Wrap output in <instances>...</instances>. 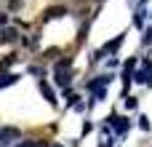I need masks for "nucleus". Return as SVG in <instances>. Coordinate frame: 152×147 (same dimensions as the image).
<instances>
[{"label":"nucleus","instance_id":"obj_1","mask_svg":"<svg viewBox=\"0 0 152 147\" xmlns=\"http://www.w3.org/2000/svg\"><path fill=\"white\" fill-rule=\"evenodd\" d=\"M19 37V32L13 29V27H5V29H0V43H13Z\"/></svg>","mask_w":152,"mask_h":147},{"label":"nucleus","instance_id":"obj_2","mask_svg":"<svg viewBox=\"0 0 152 147\" xmlns=\"http://www.w3.org/2000/svg\"><path fill=\"white\" fill-rule=\"evenodd\" d=\"M64 13H67V8H64V5H53V8H48V11H45V21H48V19H59V16H64Z\"/></svg>","mask_w":152,"mask_h":147},{"label":"nucleus","instance_id":"obj_3","mask_svg":"<svg viewBox=\"0 0 152 147\" xmlns=\"http://www.w3.org/2000/svg\"><path fill=\"white\" fill-rule=\"evenodd\" d=\"M16 137H19V131H16V129H3V131H0V145L11 142V139H16Z\"/></svg>","mask_w":152,"mask_h":147},{"label":"nucleus","instance_id":"obj_4","mask_svg":"<svg viewBox=\"0 0 152 147\" xmlns=\"http://www.w3.org/2000/svg\"><path fill=\"white\" fill-rule=\"evenodd\" d=\"M69 67H72V59H59V62H56V75L69 72Z\"/></svg>","mask_w":152,"mask_h":147},{"label":"nucleus","instance_id":"obj_5","mask_svg":"<svg viewBox=\"0 0 152 147\" xmlns=\"http://www.w3.org/2000/svg\"><path fill=\"white\" fill-rule=\"evenodd\" d=\"M120 43H123V35H118L115 40H110V43L104 46V51H110V54H112V51H118V48H120Z\"/></svg>","mask_w":152,"mask_h":147},{"label":"nucleus","instance_id":"obj_6","mask_svg":"<svg viewBox=\"0 0 152 147\" xmlns=\"http://www.w3.org/2000/svg\"><path fill=\"white\" fill-rule=\"evenodd\" d=\"M40 91H43V96H45L51 104L56 102V96H53V91H51V86H48V83H40Z\"/></svg>","mask_w":152,"mask_h":147},{"label":"nucleus","instance_id":"obj_7","mask_svg":"<svg viewBox=\"0 0 152 147\" xmlns=\"http://www.w3.org/2000/svg\"><path fill=\"white\" fill-rule=\"evenodd\" d=\"M144 83L152 86V64H150V59H144Z\"/></svg>","mask_w":152,"mask_h":147},{"label":"nucleus","instance_id":"obj_8","mask_svg":"<svg viewBox=\"0 0 152 147\" xmlns=\"http://www.w3.org/2000/svg\"><path fill=\"white\" fill-rule=\"evenodd\" d=\"M112 121H115V131H118V134H126V131H128V123H126V121H123V118H120V121H118V118H115V115H112Z\"/></svg>","mask_w":152,"mask_h":147},{"label":"nucleus","instance_id":"obj_9","mask_svg":"<svg viewBox=\"0 0 152 147\" xmlns=\"http://www.w3.org/2000/svg\"><path fill=\"white\" fill-rule=\"evenodd\" d=\"M11 83H16V75H11V72H5V75L0 78V88H5V86H11Z\"/></svg>","mask_w":152,"mask_h":147},{"label":"nucleus","instance_id":"obj_10","mask_svg":"<svg viewBox=\"0 0 152 147\" xmlns=\"http://www.w3.org/2000/svg\"><path fill=\"white\" fill-rule=\"evenodd\" d=\"M142 43H144V46H150V43H152V29H147V32H144V37H142Z\"/></svg>","mask_w":152,"mask_h":147},{"label":"nucleus","instance_id":"obj_11","mask_svg":"<svg viewBox=\"0 0 152 147\" xmlns=\"http://www.w3.org/2000/svg\"><path fill=\"white\" fill-rule=\"evenodd\" d=\"M5 21H8V13H0V27H3Z\"/></svg>","mask_w":152,"mask_h":147},{"label":"nucleus","instance_id":"obj_12","mask_svg":"<svg viewBox=\"0 0 152 147\" xmlns=\"http://www.w3.org/2000/svg\"><path fill=\"white\" fill-rule=\"evenodd\" d=\"M32 147H48V142H32Z\"/></svg>","mask_w":152,"mask_h":147},{"label":"nucleus","instance_id":"obj_13","mask_svg":"<svg viewBox=\"0 0 152 147\" xmlns=\"http://www.w3.org/2000/svg\"><path fill=\"white\" fill-rule=\"evenodd\" d=\"M21 5V0H11V8H19Z\"/></svg>","mask_w":152,"mask_h":147},{"label":"nucleus","instance_id":"obj_14","mask_svg":"<svg viewBox=\"0 0 152 147\" xmlns=\"http://www.w3.org/2000/svg\"><path fill=\"white\" fill-rule=\"evenodd\" d=\"M19 147H32V142H24V145H19Z\"/></svg>","mask_w":152,"mask_h":147},{"label":"nucleus","instance_id":"obj_15","mask_svg":"<svg viewBox=\"0 0 152 147\" xmlns=\"http://www.w3.org/2000/svg\"><path fill=\"white\" fill-rule=\"evenodd\" d=\"M56 147H59V145H56Z\"/></svg>","mask_w":152,"mask_h":147}]
</instances>
